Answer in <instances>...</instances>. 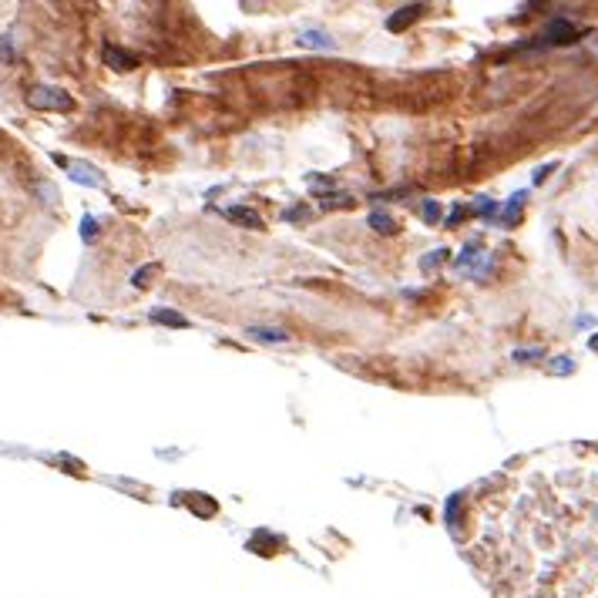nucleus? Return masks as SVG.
Segmentation results:
<instances>
[{
	"mask_svg": "<svg viewBox=\"0 0 598 598\" xmlns=\"http://www.w3.org/2000/svg\"><path fill=\"white\" fill-rule=\"evenodd\" d=\"M104 64H111L115 71H131L135 67V54H128V51H121V48H115V44H108L104 48Z\"/></svg>",
	"mask_w": 598,
	"mask_h": 598,
	"instance_id": "obj_2",
	"label": "nucleus"
},
{
	"mask_svg": "<svg viewBox=\"0 0 598 598\" xmlns=\"http://www.w3.org/2000/svg\"><path fill=\"white\" fill-rule=\"evenodd\" d=\"M226 218L239 222V226H249V229H262V218L255 216L253 209H242V205H236V209H226Z\"/></svg>",
	"mask_w": 598,
	"mask_h": 598,
	"instance_id": "obj_3",
	"label": "nucleus"
},
{
	"mask_svg": "<svg viewBox=\"0 0 598 598\" xmlns=\"http://www.w3.org/2000/svg\"><path fill=\"white\" fill-rule=\"evenodd\" d=\"M370 226H373L377 232H387V236H390V232H397L394 218L387 216V212H373V216H370Z\"/></svg>",
	"mask_w": 598,
	"mask_h": 598,
	"instance_id": "obj_7",
	"label": "nucleus"
},
{
	"mask_svg": "<svg viewBox=\"0 0 598 598\" xmlns=\"http://www.w3.org/2000/svg\"><path fill=\"white\" fill-rule=\"evenodd\" d=\"M245 333H249L253 340H262V343H286V340H289L282 330H262V326H249Z\"/></svg>",
	"mask_w": 598,
	"mask_h": 598,
	"instance_id": "obj_4",
	"label": "nucleus"
},
{
	"mask_svg": "<svg viewBox=\"0 0 598 598\" xmlns=\"http://www.w3.org/2000/svg\"><path fill=\"white\" fill-rule=\"evenodd\" d=\"M353 199L350 195H330V199H323V209H340V205H350Z\"/></svg>",
	"mask_w": 598,
	"mask_h": 598,
	"instance_id": "obj_11",
	"label": "nucleus"
},
{
	"mask_svg": "<svg viewBox=\"0 0 598 598\" xmlns=\"http://www.w3.org/2000/svg\"><path fill=\"white\" fill-rule=\"evenodd\" d=\"M299 40H303V44H309V48H330V38H323V34H316V31H306Z\"/></svg>",
	"mask_w": 598,
	"mask_h": 598,
	"instance_id": "obj_10",
	"label": "nucleus"
},
{
	"mask_svg": "<svg viewBox=\"0 0 598 598\" xmlns=\"http://www.w3.org/2000/svg\"><path fill=\"white\" fill-rule=\"evenodd\" d=\"M417 11H420L417 4H414V7H404V11L397 13V17H390V27H394V31H397V27H404L407 21H414V13H417Z\"/></svg>",
	"mask_w": 598,
	"mask_h": 598,
	"instance_id": "obj_9",
	"label": "nucleus"
},
{
	"mask_svg": "<svg viewBox=\"0 0 598 598\" xmlns=\"http://www.w3.org/2000/svg\"><path fill=\"white\" fill-rule=\"evenodd\" d=\"M545 38L548 40H558V44H561V40H572L575 38V27L568 24V21H555V24L545 31Z\"/></svg>",
	"mask_w": 598,
	"mask_h": 598,
	"instance_id": "obj_5",
	"label": "nucleus"
},
{
	"mask_svg": "<svg viewBox=\"0 0 598 598\" xmlns=\"http://www.w3.org/2000/svg\"><path fill=\"white\" fill-rule=\"evenodd\" d=\"M27 104L38 108V111H71V108H74V101H71L67 91L48 88V84H38V88L27 91Z\"/></svg>",
	"mask_w": 598,
	"mask_h": 598,
	"instance_id": "obj_1",
	"label": "nucleus"
},
{
	"mask_svg": "<svg viewBox=\"0 0 598 598\" xmlns=\"http://www.w3.org/2000/svg\"><path fill=\"white\" fill-rule=\"evenodd\" d=\"M152 319H155V323H165V326H179V330H182V326H189V319L179 316V313H172V309H155Z\"/></svg>",
	"mask_w": 598,
	"mask_h": 598,
	"instance_id": "obj_6",
	"label": "nucleus"
},
{
	"mask_svg": "<svg viewBox=\"0 0 598 598\" xmlns=\"http://www.w3.org/2000/svg\"><path fill=\"white\" fill-rule=\"evenodd\" d=\"M575 363L568 357H558V363H551V373H572Z\"/></svg>",
	"mask_w": 598,
	"mask_h": 598,
	"instance_id": "obj_13",
	"label": "nucleus"
},
{
	"mask_svg": "<svg viewBox=\"0 0 598 598\" xmlns=\"http://www.w3.org/2000/svg\"><path fill=\"white\" fill-rule=\"evenodd\" d=\"M67 168H71V179H77V182H88V185H98V182H101L98 175H91L88 165H77V162H71Z\"/></svg>",
	"mask_w": 598,
	"mask_h": 598,
	"instance_id": "obj_8",
	"label": "nucleus"
},
{
	"mask_svg": "<svg viewBox=\"0 0 598 598\" xmlns=\"http://www.w3.org/2000/svg\"><path fill=\"white\" fill-rule=\"evenodd\" d=\"M437 216H441L437 202H427V205H423V218H427V222H437Z\"/></svg>",
	"mask_w": 598,
	"mask_h": 598,
	"instance_id": "obj_14",
	"label": "nucleus"
},
{
	"mask_svg": "<svg viewBox=\"0 0 598 598\" xmlns=\"http://www.w3.org/2000/svg\"><path fill=\"white\" fill-rule=\"evenodd\" d=\"M155 269H158V266H145V269H138V272L131 276V282H135V286H145V282H148V276H152Z\"/></svg>",
	"mask_w": 598,
	"mask_h": 598,
	"instance_id": "obj_12",
	"label": "nucleus"
}]
</instances>
